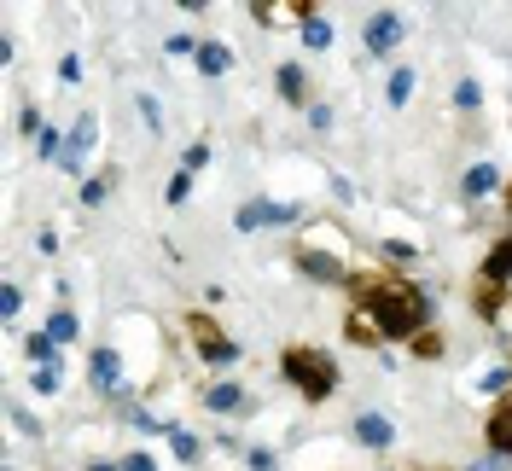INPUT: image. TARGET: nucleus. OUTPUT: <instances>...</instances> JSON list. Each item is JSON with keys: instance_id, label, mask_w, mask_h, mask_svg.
<instances>
[{"instance_id": "f257e3e1", "label": "nucleus", "mask_w": 512, "mask_h": 471, "mask_svg": "<svg viewBox=\"0 0 512 471\" xmlns=\"http://www.w3.org/2000/svg\"><path fill=\"white\" fill-rule=\"evenodd\" d=\"M350 344L361 349H384V344H414L419 332H431V291L414 280H402V274H367V268H355L350 280Z\"/></svg>"}, {"instance_id": "f03ea898", "label": "nucleus", "mask_w": 512, "mask_h": 471, "mask_svg": "<svg viewBox=\"0 0 512 471\" xmlns=\"http://www.w3.org/2000/svg\"><path fill=\"white\" fill-rule=\"evenodd\" d=\"M280 384H291L303 402H332L344 390V373H338V355L320 344H286L280 349Z\"/></svg>"}, {"instance_id": "7ed1b4c3", "label": "nucleus", "mask_w": 512, "mask_h": 471, "mask_svg": "<svg viewBox=\"0 0 512 471\" xmlns=\"http://www.w3.org/2000/svg\"><path fill=\"white\" fill-rule=\"evenodd\" d=\"M291 262H297V274H303L309 285H326V291H350V280H355L344 245H320L315 233H303V239H297Z\"/></svg>"}, {"instance_id": "20e7f679", "label": "nucleus", "mask_w": 512, "mask_h": 471, "mask_svg": "<svg viewBox=\"0 0 512 471\" xmlns=\"http://www.w3.org/2000/svg\"><path fill=\"white\" fill-rule=\"evenodd\" d=\"M408 30H414V24H408L402 12H390V6H384V12H367V24H361V53H367V59H390V53L408 41Z\"/></svg>"}, {"instance_id": "39448f33", "label": "nucleus", "mask_w": 512, "mask_h": 471, "mask_svg": "<svg viewBox=\"0 0 512 471\" xmlns=\"http://www.w3.org/2000/svg\"><path fill=\"white\" fill-rule=\"evenodd\" d=\"M88 390L105 396V402H117V396L128 390V367H123V355H117L111 344L88 349Z\"/></svg>"}, {"instance_id": "423d86ee", "label": "nucleus", "mask_w": 512, "mask_h": 471, "mask_svg": "<svg viewBox=\"0 0 512 471\" xmlns=\"http://www.w3.org/2000/svg\"><path fill=\"white\" fill-rule=\"evenodd\" d=\"M94 146H99V117H94V111H82V117L70 123V134H64V157H59V169H64V175H82ZM82 181H88V175H82Z\"/></svg>"}, {"instance_id": "0eeeda50", "label": "nucleus", "mask_w": 512, "mask_h": 471, "mask_svg": "<svg viewBox=\"0 0 512 471\" xmlns=\"http://www.w3.org/2000/svg\"><path fill=\"white\" fill-rule=\"evenodd\" d=\"M274 94L286 99V105H303V111L315 105V88H309V70H303L297 59H280V64H274Z\"/></svg>"}, {"instance_id": "6e6552de", "label": "nucleus", "mask_w": 512, "mask_h": 471, "mask_svg": "<svg viewBox=\"0 0 512 471\" xmlns=\"http://www.w3.org/2000/svg\"><path fill=\"white\" fill-rule=\"evenodd\" d=\"M478 285H489V291H512V233H501V239L489 245V256L478 262Z\"/></svg>"}, {"instance_id": "1a4fd4ad", "label": "nucleus", "mask_w": 512, "mask_h": 471, "mask_svg": "<svg viewBox=\"0 0 512 471\" xmlns=\"http://www.w3.org/2000/svg\"><path fill=\"white\" fill-rule=\"evenodd\" d=\"M495 192H507V175H501L495 163H472V169L460 175V198H466V204H489Z\"/></svg>"}, {"instance_id": "9d476101", "label": "nucleus", "mask_w": 512, "mask_h": 471, "mask_svg": "<svg viewBox=\"0 0 512 471\" xmlns=\"http://www.w3.org/2000/svg\"><path fill=\"white\" fill-rule=\"evenodd\" d=\"M204 408H210V413H227V419H233V413H256V402L245 396V384H239V378H216V384L204 390Z\"/></svg>"}, {"instance_id": "9b49d317", "label": "nucleus", "mask_w": 512, "mask_h": 471, "mask_svg": "<svg viewBox=\"0 0 512 471\" xmlns=\"http://www.w3.org/2000/svg\"><path fill=\"white\" fill-rule=\"evenodd\" d=\"M483 448L512 460V396H501V402L489 408V419H483Z\"/></svg>"}, {"instance_id": "f8f14e48", "label": "nucleus", "mask_w": 512, "mask_h": 471, "mask_svg": "<svg viewBox=\"0 0 512 471\" xmlns=\"http://www.w3.org/2000/svg\"><path fill=\"white\" fill-rule=\"evenodd\" d=\"M355 442H361V448H373V454H384V448H396V425H390V419H384V413H355Z\"/></svg>"}, {"instance_id": "ddd939ff", "label": "nucleus", "mask_w": 512, "mask_h": 471, "mask_svg": "<svg viewBox=\"0 0 512 471\" xmlns=\"http://www.w3.org/2000/svg\"><path fill=\"white\" fill-rule=\"evenodd\" d=\"M198 361H204V367H216V373H233V367L245 361V344H239V338H227V332H216V338H204V344H198Z\"/></svg>"}, {"instance_id": "4468645a", "label": "nucleus", "mask_w": 512, "mask_h": 471, "mask_svg": "<svg viewBox=\"0 0 512 471\" xmlns=\"http://www.w3.org/2000/svg\"><path fill=\"white\" fill-rule=\"evenodd\" d=\"M233 227H239V233H262V227H280V204H274V198H245V204L233 210Z\"/></svg>"}, {"instance_id": "2eb2a0df", "label": "nucleus", "mask_w": 512, "mask_h": 471, "mask_svg": "<svg viewBox=\"0 0 512 471\" xmlns=\"http://www.w3.org/2000/svg\"><path fill=\"white\" fill-rule=\"evenodd\" d=\"M117 187H123V169H99V175H88V181H82L76 204H82V210H99V204H105Z\"/></svg>"}, {"instance_id": "dca6fc26", "label": "nucleus", "mask_w": 512, "mask_h": 471, "mask_svg": "<svg viewBox=\"0 0 512 471\" xmlns=\"http://www.w3.org/2000/svg\"><path fill=\"white\" fill-rule=\"evenodd\" d=\"M169 454H175L181 466H198V460H204V437H198V431H187L181 419H169Z\"/></svg>"}, {"instance_id": "f3484780", "label": "nucleus", "mask_w": 512, "mask_h": 471, "mask_svg": "<svg viewBox=\"0 0 512 471\" xmlns=\"http://www.w3.org/2000/svg\"><path fill=\"white\" fill-rule=\"evenodd\" d=\"M192 64H198V76H227V70H233V47H227V41H204Z\"/></svg>"}, {"instance_id": "a211bd4d", "label": "nucleus", "mask_w": 512, "mask_h": 471, "mask_svg": "<svg viewBox=\"0 0 512 471\" xmlns=\"http://www.w3.org/2000/svg\"><path fill=\"white\" fill-rule=\"evenodd\" d=\"M414 88H419L414 64H396V70H390V82H384V99H390V105H396V111H402V105H408V99H414Z\"/></svg>"}, {"instance_id": "6ab92c4d", "label": "nucleus", "mask_w": 512, "mask_h": 471, "mask_svg": "<svg viewBox=\"0 0 512 471\" xmlns=\"http://www.w3.org/2000/svg\"><path fill=\"white\" fill-rule=\"evenodd\" d=\"M41 332H47V338H53V344H76V338H82V320H76V314L70 309H53L47 314V326H41Z\"/></svg>"}, {"instance_id": "aec40b11", "label": "nucleus", "mask_w": 512, "mask_h": 471, "mask_svg": "<svg viewBox=\"0 0 512 471\" xmlns=\"http://www.w3.org/2000/svg\"><path fill=\"white\" fill-rule=\"evenodd\" d=\"M454 111H460V117H478L483 111V82L478 76H460V82H454Z\"/></svg>"}, {"instance_id": "412c9836", "label": "nucleus", "mask_w": 512, "mask_h": 471, "mask_svg": "<svg viewBox=\"0 0 512 471\" xmlns=\"http://www.w3.org/2000/svg\"><path fill=\"white\" fill-rule=\"evenodd\" d=\"M24 355H30V367H64L59 344H53L47 332H30V338H24Z\"/></svg>"}, {"instance_id": "4be33fe9", "label": "nucleus", "mask_w": 512, "mask_h": 471, "mask_svg": "<svg viewBox=\"0 0 512 471\" xmlns=\"http://www.w3.org/2000/svg\"><path fill=\"white\" fill-rule=\"evenodd\" d=\"M6 425H12V431H18V437H47V425H41V419H35L30 408H24V402H6Z\"/></svg>"}, {"instance_id": "5701e85b", "label": "nucleus", "mask_w": 512, "mask_h": 471, "mask_svg": "<svg viewBox=\"0 0 512 471\" xmlns=\"http://www.w3.org/2000/svg\"><path fill=\"white\" fill-rule=\"evenodd\" d=\"M297 35H303V47H309V53H326V47H332V24H326V18H315V12L297 24Z\"/></svg>"}, {"instance_id": "b1692460", "label": "nucleus", "mask_w": 512, "mask_h": 471, "mask_svg": "<svg viewBox=\"0 0 512 471\" xmlns=\"http://www.w3.org/2000/svg\"><path fill=\"white\" fill-rule=\"evenodd\" d=\"M30 390L41 396V402H47V396H59V390H64V367H35V373H30Z\"/></svg>"}, {"instance_id": "393cba45", "label": "nucleus", "mask_w": 512, "mask_h": 471, "mask_svg": "<svg viewBox=\"0 0 512 471\" xmlns=\"http://www.w3.org/2000/svg\"><path fill=\"white\" fill-rule=\"evenodd\" d=\"M384 262H396V268H408V262H419V245L414 239H379Z\"/></svg>"}, {"instance_id": "a878e982", "label": "nucleus", "mask_w": 512, "mask_h": 471, "mask_svg": "<svg viewBox=\"0 0 512 471\" xmlns=\"http://www.w3.org/2000/svg\"><path fill=\"white\" fill-rule=\"evenodd\" d=\"M408 349H414L419 361H443V355H448V344H443V332H437V326H431V332H419Z\"/></svg>"}, {"instance_id": "bb28decb", "label": "nucleus", "mask_w": 512, "mask_h": 471, "mask_svg": "<svg viewBox=\"0 0 512 471\" xmlns=\"http://www.w3.org/2000/svg\"><path fill=\"white\" fill-rule=\"evenodd\" d=\"M478 390H483V396H495V402L512 396V367H489V373L478 378Z\"/></svg>"}, {"instance_id": "cd10ccee", "label": "nucleus", "mask_w": 512, "mask_h": 471, "mask_svg": "<svg viewBox=\"0 0 512 471\" xmlns=\"http://www.w3.org/2000/svg\"><path fill=\"white\" fill-rule=\"evenodd\" d=\"M245 471H280V448H268V442H251V454H245Z\"/></svg>"}, {"instance_id": "c85d7f7f", "label": "nucleus", "mask_w": 512, "mask_h": 471, "mask_svg": "<svg viewBox=\"0 0 512 471\" xmlns=\"http://www.w3.org/2000/svg\"><path fill=\"white\" fill-rule=\"evenodd\" d=\"M198 47H204V41H198V35H187V30H175L169 41H163V53H169V59H198Z\"/></svg>"}, {"instance_id": "c756f323", "label": "nucleus", "mask_w": 512, "mask_h": 471, "mask_svg": "<svg viewBox=\"0 0 512 471\" xmlns=\"http://www.w3.org/2000/svg\"><path fill=\"white\" fill-rule=\"evenodd\" d=\"M187 198H192V175H187V169H175V175H169V187H163V204H175V210H181Z\"/></svg>"}, {"instance_id": "7c9ffc66", "label": "nucleus", "mask_w": 512, "mask_h": 471, "mask_svg": "<svg viewBox=\"0 0 512 471\" xmlns=\"http://www.w3.org/2000/svg\"><path fill=\"white\" fill-rule=\"evenodd\" d=\"M210 157H216V152H210V140H192L187 152H181V169H187V175H198V169H210Z\"/></svg>"}, {"instance_id": "2f4dec72", "label": "nucleus", "mask_w": 512, "mask_h": 471, "mask_svg": "<svg viewBox=\"0 0 512 471\" xmlns=\"http://www.w3.org/2000/svg\"><path fill=\"white\" fill-rule=\"evenodd\" d=\"M0 314H6V326H12V320H18V314H24V285H0Z\"/></svg>"}, {"instance_id": "473e14b6", "label": "nucleus", "mask_w": 512, "mask_h": 471, "mask_svg": "<svg viewBox=\"0 0 512 471\" xmlns=\"http://www.w3.org/2000/svg\"><path fill=\"white\" fill-rule=\"evenodd\" d=\"M35 152L47 157V163H59V157H64V134L47 123V128H41V140H35Z\"/></svg>"}, {"instance_id": "72a5a7b5", "label": "nucleus", "mask_w": 512, "mask_h": 471, "mask_svg": "<svg viewBox=\"0 0 512 471\" xmlns=\"http://www.w3.org/2000/svg\"><path fill=\"white\" fill-rule=\"evenodd\" d=\"M303 117H309V128H315V134H332V123H338V111H332L326 99H315V105H309Z\"/></svg>"}, {"instance_id": "f704fd0d", "label": "nucleus", "mask_w": 512, "mask_h": 471, "mask_svg": "<svg viewBox=\"0 0 512 471\" xmlns=\"http://www.w3.org/2000/svg\"><path fill=\"white\" fill-rule=\"evenodd\" d=\"M134 105H140V123L152 128V134H163V105H158V94H140Z\"/></svg>"}, {"instance_id": "c9c22d12", "label": "nucleus", "mask_w": 512, "mask_h": 471, "mask_svg": "<svg viewBox=\"0 0 512 471\" xmlns=\"http://www.w3.org/2000/svg\"><path fill=\"white\" fill-rule=\"evenodd\" d=\"M216 448H222L227 460H245V454H251V442L239 437V431H216Z\"/></svg>"}, {"instance_id": "e433bc0d", "label": "nucleus", "mask_w": 512, "mask_h": 471, "mask_svg": "<svg viewBox=\"0 0 512 471\" xmlns=\"http://www.w3.org/2000/svg\"><path fill=\"white\" fill-rule=\"evenodd\" d=\"M18 128H24L30 140H41V128H47V117H41V105H24V111H18Z\"/></svg>"}, {"instance_id": "4c0bfd02", "label": "nucleus", "mask_w": 512, "mask_h": 471, "mask_svg": "<svg viewBox=\"0 0 512 471\" xmlns=\"http://www.w3.org/2000/svg\"><path fill=\"white\" fill-rule=\"evenodd\" d=\"M59 82H64V88H76V82H82V59H76V53H64V59H59Z\"/></svg>"}, {"instance_id": "58836bf2", "label": "nucleus", "mask_w": 512, "mask_h": 471, "mask_svg": "<svg viewBox=\"0 0 512 471\" xmlns=\"http://www.w3.org/2000/svg\"><path fill=\"white\" fill-rule=\"evenodd\" d=\"M123 471H158V460H152L146 448H128V454H123Z\"/></svg>"}, {"instance_id": "ea45409f", "label": "nucleus", "mask_w": 512, "mask_h": 471, "mask_svg": "<svg viewBox=\"0 0 512 471\" xmlns=\"http://www.w3.org/2000/svg\"><path fill=\"white\" fill-rule=\"evenodd\" d=\"M35 256H59V233H53V227L35 233Z\"/></svg>"}, {"instance_id": "a19ab883", "label": "nucleus", "mask_w": 512, "mask_h": 471, "mask_svg": "<svg viewBox=\"0 0 512 471\" xmlns=\"http://www.w3.org/2000/svg\"><path fill=\"white\" fill-rule=\"evenodd\" d=\"M245 12H251L256 30H268V24H274V6H262V0H256V6H245Z\"/></svg>"}, {"instance_id": "79ce46f5", "label": "nucleus", "mask_w": 512, "mask_h": 471, "mask_svg": "<svg viewBox=\"0 0 512 471\" xmlns=\"http://www.w3.org/2000/svg\"><path fill=\"white\" fill-rule=\"evenodd\" d=\"M88 471H123V460H88Z\"/></svg>"}, {"instance_id": "37998d69", "label": "nucleus", "mask_w": 512, "mask_h": 471, "mask_svg": "<svg viewBox=\"0 0 512 471\" xmlns=\"http://www.w3.org/2000/svg\"><path fill=\"white\" fill-rule=\"evenodd\" d=\"M507 233H512V187H507Z\"/></svg>"}]
</instances>
